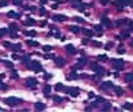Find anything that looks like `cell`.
Masks as SVG:
<instances>
[{"label":"cell","mask_w":133,"mask_h":112,"mask_svg":"<svg viewBox=\"0 0 133 112\" xmlns=\"http://www.w3.org/2000/svg\"><path fill=\"white\" fill-rule=\"evenodd\" d=\"M35 23H36V21L33 20V19H27V20L24 21V24H25V25H33Z\"/></svg>","instance_id":"27"},{"label":"cell","mask_w":133,"mask_h":112,"mask_svg":"<svg viewBox=\"0 0 133 112\" xmlns=\"http://www.w3.org/2000/svg\"><path fill=\"white\" fill-rule=\"evenodd\" d=\"M12 77H13V79H17V77H19V75H17L15 71H12Z\"/></svg>","instance_id":"44"},{"label":"cell","mask_w":133,"mask_h":112,"mask_svg":"<svg viewBox=\"0 0 133 112\" xmlns=\"http://www.w3.org/2000/svg\"><path fill=\"white\" fill-rule=\"evenodd\" d=\"M132 5H133V4H132Z\"/></svg>","instance_id":"56"},{"label":"cell","mask_w":133,"mask_h":112,"mask_svg":"<svg viewBox=\"0 0 133 112\" xmlns=\"http://www.w3.org/2000/svg\"><path fill=\"white\" fill-rule=\"evenodd\" d=\"M115 4H116L117 5V7H118V8H122V7H125V5H124V3H122V1H121V0H116V1H115Z\"/></svg>","instance_id":"30"},{"label":"cell","mask_w":133,"mask_h":112,"mask_svg":"<svg viewBox=\"0 0 133 112\" xmlns=\"http://www.w3.org/2000/svg\"><path fill=\"white\" fill-rule=\"evenodd\" d=\"M21 3H23V0H13V4L15 5H21Z\"/></svg>","instance_id":"40"},{"label":"cell","mask_w":133,"mask_h":112,"mask_svg":"<svg viewBox=\"0 0 133 112\" xmlns=\"http://www.w3.org/2000/svg\"><path fill=\"white\" fill-rule=\"evenodd\" d=\"M91 70L95 71V72H99V71H101L103 68H101V67H100L97 63H92V64H91Z\"/></svg>","instance_id":"16"},{"label":"cell","mask_w":133,"mask_h":112,"mask_svg":"<svg viewBox=\"0 0 133 112\" xmlns=\"http://www.w3.org/2000/svg\"><path fill=\"white\" fill-rule=\"evenodd\" d=\"M27 44L31 47H39V43L35 42V40H27Z\"/></svg>","instance_id":"24"},{"label":"cell","mask_w":133,"mask_h":112,"mask_svg":"<svg viewBox=\"0 0 133 112\" xmlns=\"http://www.w3.org/2000/svg\"><path fill=\"white\" fill-rule=\"evenodd\" d=\"M65 91L68 92L69 96H73V97H77L80 95V89L76 87H69V88H65Z\"/></svg>","instance_id":"4"},{"label":"cell","mask_w":133,"mask_h":112,"mask_svg":"<svg viewBox=\"0 0 133 112\" xmlns=\"http://www.w3.org/2000/svg\"><path fill=\"white\" fill-rule=\"evenodd\" d=\"M65 50H66V52H68L69 55H73V54H76L75 47L72 46V44H68V46H65Z\"/></svg>","instance_id":"13"},{"label":"cell","mask_w":133,"mask_h":112,"mask_svg":"<svg viewBox=\"0 0 133 112\" xmlns=\"http://www.w3.org/2000/svg\"><path fill=\"white\" fill-rule=\"evenodd\" d=\"M85 64H87V59L81 58V59H79V62H77V64L75 66V68H76V70H80V68H83Z\"/></svg>","instance_id":"8"},{"label":"cell","mask_w":133,"mask_h":112,"mask_svg":"<svg viewBox=\"0 0 133 112\" xmlns=\"http://www.w3.org/2000/svg\"><path fill=\"white\" fill-rule=\"evenodd\" d=\"M39 12H40V15H45V13H47V11H45V9H44V8H43V7H41V8H40V11H39Z\"/></svg>","instance_id":"42"},{"label":"cell","mask_w":133,"mask_h":112,"mask_svg":"<svg viewBox=\"0 0 133 112\" xmlns=\"http://www.w3.org/2000/svg\"><path fill=\"white\" fill-rule=\"evenodd\" d=\"M11 48H12V51H20L21 50V46H20V44H12Z\"/></svg>","instance_id":"28"},{"label":"cell","mask_w":133,"mask_h":112,"mask_svg":"<svg viewBox=\"0 0 133 112\" xmlns=\"http://www.w3.org/2000/svg\"><path fill=\"white\" fill-rule=\"evenodd\" d=\"M25 35H29V36H36L37 33H36V31H29V32H25Z\"/></svg>","instance_id":"38"},{"label":"cell","mask_w":133,"mask_h":112,"mask_svg":"<svg viewBox=\"0 0 133 112\" xmlns=\"http://www.w3.org/2000/svg\"><path fill=\"white\" fill-rule=\"evenodd\" d=\"M25 85L29 88H36L37 87V80L33 79V77H29V79H27V81H25Z\"/></svg>","instance_id":"5"},{"label":"cell","mask_w":133,"mask_h":112,"mask_svg":"<svg viewBox=\"0 0 133 112\" xmlns=\"http://www.w3.org/2000/svg\"><path fill=\"white\" fill-rule=\"evenodd\" d=\"M55 64L57 67H64L65 66V60L61 58H55Z\"/></svg>","instance_id":"9"},{"label":"cell","mask_w":133,"mask_h":112,"mask_svg":"<svg viewBox=\"0 0 133 112\" xmlns=\"http://www.w3.org/2000/svg\"><path fill=\"white\" fill-rule=\"evenodd\" d=\"M122 3H124V5H132L133 4V0H121Z\"/></svg>","instance_id":"33"},{"label":"cell","mask_w":133,"mask_h":112,"mask_svg":"<svg viewBox=\"0 0 133 112\" xmlns=\"http://www.w3.org/2000/svg\"><path fill=\"white\" fill-rule=\"evenodd\" d=\"M130 21L128 20V19H120V20H117L116 23H115V25L116 27H121V25H124V24H129Z\"/></svg>","instance_id":"10"},{"label":"cell","mask_w":133,"mask_h":112,"mask_svg":"<svg viewBox=\"0 0 133 112\" xmlns=\"http://www.w3.org/2000/svg\"><path fill=\"white\" fill-rule=\"evenodd\" d=\"M101 24L104 25V27H107V28H111L112 27V21L109 20L107 16H103L101 17Z\"/></svg>","instance_id":"6"},{"label":"cell","mask_w":133,"mask_h":112,"mask_svg":"<svg viewBox=\"0 0 133 112\" xmlns=\"http://www.w3.org/2000/svg\"><path fill=\"white\" fill-rule=\"evenodd\" d=\"M4 103L7 104V105H9V107H16V105H20V104L23 103V100L19 99V97H13V96H11V97H5Z\"/></svg>","instance_id":"1"},{"label":"cell","mask_w":133,"mask_h":112,"mask_svg":"<svg viewBox=\"0 0 133 112\" xmlns=\"http://www.w3.org/2000/svg\"><path fill=\"white\" fill-rule=\"evenodd\" d=\"M101 4H108V0H100Z\"/></svg>","instance_id":"49"},{"label":"cell","mask_w":133,"mask_h":112,"mask_svg":"<svg viewBox=\"0 0 133 112\" xmlns=\"http://www.w3.org/2000/svg\"><path fill=\"white\" fill-rule=\"evenodd\" d=\"M40 25H41V27H45V25H47V21H41V23H40Z\"/></svg>","instance_id":"51"},{"label":"cell","mask_w":133,"mask_h":112,"mask_svg":"<svg viewBox=\"0 0 133 112\" xmlns=\"http://www.w3.org/2000/svg\"><path fill=\"white\" fill-rule=\"evenodd\" d=\"M52 99H53V101H55V103H61L63 100H64V99L61 97V96H57V95H56V96H53Z\"/></svg>","instance_id":"26"},{"label":"cell","mask_w":133,"mask_h":112,"mask_svg":"<svg viewBox=\"0 0 133 112\" xmlns=\"http://www.w3.org/2000/svg\"><path fill=\"white\" fill-rule=\"evenodd\" d=\"M130 46H132V47H133V40H132V43H130Z\"/></svg>","instance_id":"53"},{"label":"cell","mask_w":133,"mask_h":112,"mask_svg":"<svg viewBox=\"0 0 133 112\" xmlns=\"http://www.w3.org/2000/svg\"><path fill=\"white\" fill-rule=\"evenodd\" d=\"M35 109L36 111H43V109H45V104L44 103H35Z\"/></svg>","instance_id":"15"},{"label":"cell","mask_w":133,"mask_h":112,"mask_svg":"<svg viewBox=\"0 0 133 112\" xmlns=\"http://www.w3.org/2000/svg\"><path fill=\"white\" fill-rule=\"evenodd\" d=\"M125 81H133V72L125 73Z\"/></svg>","instance_id":"20"},{"label":"cell","mask_w":133,"mask_h":112,"mask_svg":"<svg viewBox=\"0 0 133 112\" xmlns=\"http://www.w3.org/2000/svg\"><path fill=\"white\" fill-rule=\"evenodd\" d=\"M93 46H96V47H101V43H100V42H93Z\"/></svg>","instance_id":"45"},{"label":"cell","mask_w":133,"mask_h":112,"mask_svg":"<svg viewBox=\"0 0 133 112\" xmlns=\"http://www.w3.org/2000/svg\"><path fill=\"white\" fill-rule=\"evenodd\" d=\"M7 16L13 17V19H19V17H20V15H19V13H16V12H13V11H9V12L7 13Z\"/></svg>","instance_id":"19"},{"label":"cell","mask_w":133,"mask_h":112,"mask_svg":"<svg viewBox=\"0 0 133 112\" xmlns=\"http://www.w3.org/2000/svg\"><path fill=\"white\" fill-rule=\"evenodd\" d=\"M4 64H5V66H7V67H9V68H12V67H13V64H12V63H11V62H5Z\"/></svg>","instance_id":"43"},{"label":"cell","mask_w":133,"mask_h":112,"mask_svg":"<svg viewBox=\"0 0 133 112\" xmlns=\"http://www.w3.org/2000/svg\"><path fill=\"white\" fill-rule=\"evenodd\" d=\"M124 109L132 111V109H133V103H125V104H124Z\"/></svg>","instance_id":"25"},{"label":"cell","mask_w":133,"mask_h":112,"mask_svg":"<svg viewBox=\"0 0 133 112\" xmlns=\"http://www.w3.org/2000/svg\"><path fill=\"white\" fill-rule=\"evenodd\" d=\"M52 19H53L55 21H65L66 16L65 15H55V16H52Z\"/></svg>","instance_id":"11"},{"label":"cell","mask_w":133,"mask_h":112,"mask_svg":"<svg viewBox=\"0 0 133 112\" xmlns=\"http://www.w3.org/2000/svg\"><path fill=\"white\" fill-rule=\"evenodd\" d=\"M112 108V105H111V103H108V101H104V104L101 105V109L103 111H109Z\"/></svg>","instance_id":"17"},{"label":"cell","mask_w":133,"mask_h":112,"mask_svg":"<svg viewBox=\"0 0 133 112\" xmlns=\"http://www.w3.org/2000/svg\"><path fill=\"white\" fill-rule=\"evenodd\" d=\"M28 67L32 71H35V72H40V71H43V67L40 66V63H39L37 60H32V62H29Z\"/></svg>","instance_id":"2"},{"label":"cell","mask_w":133,"mask_h":112,"mask_svg":"<svg viewBox=\"0 0 133 112\" xmlns=\"http://www.w3.org/2000/svg\"><path fill=\"white\" fill-rule=\"evenodd\" d=\"M43 91H44V95L45 96H49V92L52 91V88H51L49 84H47V85H44V89H43Z\"/></svg>","instance_id":"18"},{"label":"cell","mask_w":133,"mask_h":112,"mask_svg":"<svg viewBox=\"0 0 133 112\" xmlns=\"http://www.w3.org/2000/svg\"><path fill=\"white\" fill-rule=\"evenodd\" d=\"M43 50H44V52H49V51L52 50V47L51 46H44L43 47Z\"/></svg>","instance_id":"36"},{"label":"cell","mask_w":133,"mask_h":112,"mask_svg":"<svg viewBox=\"0 0 133 112\" xmlns=\"http://www.w3.org/2000/svg\"><path fill=\"white\" fill-rule=\"evenodd\" d=\"M69 1H71L72 4H73V3H77V1H80V0H69Z\"/></svg>","instance_id":"52"},{"label":"cell","mask_w":133,"mask_h":112,"mask_svg":"<svg viewBox=\"0 0 133 112\" xmlns=\"http://www.w3.org/2000/svg\"><path fill=\"white\" fill-rule=\"evenodd\" d=\"M88 97H95V93H92V92H89V93H88Z\"/></svg>","instance_id":"50"},{"label":"cell","mask_w":133,"mask_h":112,"mask_svg":"<svg viewBox=\"0 0 133 112\" xmlns=\"http://www.w3.org/2000/svg\"><path fill=\"white\" fill-rule=\"evenodd\" d=\"M121 39H126V37H129V31H124V32H121Z\"/></svg>","instance_id":"32"},{"label":"cell","mask_w":133,"mask_h":112,"mask_svg":"<svg viewBox=\"0 0 133 112\" xmlns=\"http://www.w3.org/2000/svg\"><path fill=\"white\" fill-rule=\"evenodd\" d=\"M113 44L112 43H108V44H107V46H105V48H107V50H109V48H111V47H112Z\"/></svg>","instance_id":"48"},{"label":"cell","mask_w":133,"mask_h":112,"mask_svg":"<svg viewBox=\"0 0 133 112\" xmlns=\"http://www.w3.org/2000/svg\"><path fill=\"white\" fill-rule=\"evenodd\" d=\"M0 109H1V108H0Z\"/></svg>","instance_id":"55"},{"label":"cell","mask_w":133,"mask_h":112,"mask_svg":"<svg viewBox=\"0 0 133 112\" xmlns=\"http://www.w3.org/2000/svg\"><path fill=\"white\" fill-rule=\"evenodd\" d=\"M115 85H113L112 81H104V83L100 84V89H109V88H113Z\"/></svg>","instance_id":"7"},{"label":"cell","mask_w":133,"mask_h":112,"mask_svg":"<svg viewBox=\"0 0 133 112\" xmlns=\"http://www.w3.org/2000/svg\"><path fill=\"white\" fill-rule=\"evenodd\" d=\"M117 52H118V54H120V55H122V54H125V50H124V48H122V47H120V48L117 50Z\"/></svg>","instance_id":"41"},{"label":"cell","mask_w":133,"mask_h":112,"mask_svg":"<svg viewBox=\"0 0 133 112\" xmlns=\"http://www.w3.org/2000/svg\"><path fill=\"white\" fill-rule=\"evenodd\" d=\"M8 5V0H0V7H7Z\"/></svg>","instance_id":"34"},{"label":"cell","mask_w":133,"mask_h":112,"mask_svg":"<svg viewBox=\"0 0 133 112\" xmlns=\"http://www.w3.org/2000/svg\"><path fill=\"white\" fill-rule=\"evenodd\" d=\"M17 29H19V28H17V25H16V24H11V25H9V29H8V33L16 32Z\"/></svg>","instance_id":"21"},{"label":"cell","mask_w":133,"mask_h":112,"mask_svg":"<svg viewBox=\"0 0 133 112\" xmlns=\"http://www.w3.org/2000/svg\"><path fill=\"white\" fill-rule=\"evenodd\" d=\"M113 89L116 91V95L117 96H122V93H124V91H122L120 87H113Z\"/></svg>","instance_id":"23"},{"label":"cell","mask_w":133,"mask_h":112,"mask_svg":"<svg viewBox=\"0 0 133 112\" xmlns=\"http://www.w3.org/2000/svg\"><path fill=\"white\" fill-rule=\"evenodd\" d=\"M83 33L85 35V36L91 37V36H93V33H95V31H93V29H89V28H83Z\"/></svg>","instance_id":"14"},{"label":"cell","mask_w":133,"mask_h":112,"mask_svg":"<svg viewBox=\"0 0 133 112\" xmlns=\"http://www.w3.org/2000/svg\"><path fill=\"white\" fill-rule=\"evenodd\" d=\"M76 21H79V23H84V19H81V17H76Z\"/></svg>","instance_id":"46"},{"label":"cell","mask_w":133,"mask_h":112,"mask_svg":"<svg viewBox=\"0 0 133 112\" xmlns=\"http://www.w3.org/2000/svg\"><path fill=\"white\" fill-rule=\"evenodd\" d=\"M69 29H71V32H73V33H79L80 32V28L77 27V25H71Z\"/></svg>","instance_id":"22"},{"label":"cell","mask_w":133,"mask_h":112,"mask_svg":"<svg viewBox=\"0 0 133 112\" xmlns=\"http://www.w3.org/2000/svg\"><path fill=\"white\" fill-rule=\"evenodd\" d=\"M55 88H56V91H63V89H65V88H64V85H63L61 83H57Z\"/></svg>","instance_id":"31"},{"label":"cell","mask_w":133,"mask_h":112,"mask_svg":"<svg viewBox=\"0 0 133 112\" xmlns=\"http://www.w3.org/2000/svg\"><path fill=\"white\" fill-rule=\"evenodd\" d=\"M130 89H132V91H133V85H132V87H130Z\"/></svg>","instance_id":"54"},{"label":"cell","mask_w":133,"mask_h":112,"mask_svg":"<svg viewBox=\"0 0 133 112\" xmlns=\"http://www.w3.org/2000/svg\"><path fill=\"white\" fill-rule=\"evenodd\" d=\"M124 66H125L124 60H121V59H115V60H113V67H115V70L121 71L122 68H124Z\"/></svg>","instance_id":"3"},{"label":"cell","mask_w":133,"mask_h":112,"mask_svg":"<svg viewBox=\"0 0 133 112\" xmlns=\"http://www.w3.org/2000/svg\"><path fill=\"white\" fill-rule=\"evenodd\" d=\"M21 62L24 63V64H27V63H28V58H23L21 59Z\"/></svg>","instance_id":"47"},{"label":"cell","mask_w":133,"mask_h":112,"mask_svg":"<svg viewBox=\"0 0 133 112\" xmlns=\"http://www.w3.org/2000/svg\"><path fill=\"white\" fill-rule=\"evenodd\" d=\"M3 46L7 47V48H11V46H12V44H11L9 42H3Z\"/></svg>","instance_id":"39"},{"label":"cell","mask_w":133,"mask_h":112,"mask_svg":"<svg viewBox=\"0 0 133 112\" xmlns=\"http://www.w3.org/2000/svg\"><path fill=\"white\" fill-rule=\"evenodd\" d=\"M93 31H95V33L97 36H101V35H103V27H101V25H95V27H93Z\"/></svg>","instance_id":"12"},{"label":"cell","mask_w":133,"mask_h":112,"mask_svg":"<svg viewBox=\"0 0 133 112\" xmlns=\"http://www.w3.org/2000/svg\"><path fill=\"white\" fill-rule=\"evenodd\" d=\"M97 59L103 62V60H107V59H108V56H107V55H99V56H97Z\"/></svg>","instance_id":"35"},{"label":"cell","mask_w":133,"mask_h":112,"mask_svg":"<svg viewBox=\"0 0 133 112\" xmlns=\"http://www.w3.org/2000/svg\"><path fill=\"white\" fill-rule=\"evenodd\" d=\"M8 33V28H0V37Z\"/></svg>","instance_id":"29"},{"label":"cell","mask_w":133,"mask_h":112,"mask_svg":"<svg viewBox=\"0 0 133 112\" xmlns=\"http://www.w3.org/2000/svg\"><path fill=\"white\" fill-rule=\"evenodd\" d=\"M7 88H8L7 87V84H4L1 80H0V89H7Z\"/></svg>","instance_id":"37"}]
</instances>
